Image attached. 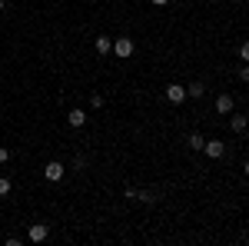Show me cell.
<instances>
[{"instance_id": "ba28073f", "label": "cell", "mask_w": 249, "mask_h": 246, "mask_svg": "<svg viewBox=\"0 0 249 246\" xmlns=\"http://www.w3.org/2000/svg\"><path fill=\"white\" fill-rule=\"evenodd\" d=\"M93 47H96V54H103V57H107V54L113 50V40H110V37H96Z\"/></svg>"}, {"instance_id": "52a82bcc", "label": "cell", "mask_w": 249, "mask_h": 246, "mask_svg": "<svg viewBox=\"0 0 249 246\" xmlns=\"http://www.w3.org/2000/svg\"><path fill=\"white\" fill-rule=\"evenodd\" d=\"M216 114H232V96L230 94L216 96Z\"/></svg>"}, {"instance_id": "277c9868", "label": "cell", "mask_w": 249, "mask_h": 246, "mask_svg": "<svg viewBox=\"0 0 249 246\" xmlns=\"http://www.w3.org/2000/svg\"><path fill=\"white\" fill-rule=\"evenodd\" d=\"M126 196H130V200H136V203H156V200H160V196H156L153 189H126Z\"/></svg>"}, {"instance_id": "ac0fdd59", "label": "cell", "mask_w": 249, "mask_h": 246, "mask_svg": "<svg viewBox=\"0 0 249 246\" xmlns=\"http://www.w3.org/2000/svg\"><path fill=\"white\" fill-rule=\"evenodd\" d=\"M7 160H10V150H7V147H0V163H7Z\"/></svg>"}, {"instance_id": "7c38bea8", "label": "cell", "mask_w": 249, "mask_h": 246, "mask_svg": "<svg viewBox=\"0 0 249 246\" xmlns=\"http://www.w3.org/2000/svg\"><path fill=\"white\" fill-rule=\"evenodd\" d=\"M67 120H70V127H83V123H87V114H83V110H70Z\"/></svg>"}, {"instance_id": "9a60e30c", "label": "cell", "mask_w": 249, "mask_h": 246, "mask_svg": "<svg viewBox=\"0 0 249 246\" xmlns=\"http://www.w3.org/2000/svg\"><path fill=\"white\" fill-rule=\"evenodd\" d=\"M73 170H87V156H77L73 160Z\"/></svg>"}, {"instance_id": "ffe728a7", "label": "cell", "mask_w": 249, "mask_h": 246, "mask_svg": "<svg viewBox=\"0 0 249 246\" xmlns=\"http://www.w3.org/2000/svg\"><path fill=\"white\" fill-rule=\"evenodd\" d=\"M243 173H246V176H249V160H246V163H243Z\"/></svg>"}, {"instance_id": "e0dca14e", "label": "cell", "mask_w": 249, "mask_h": 246, "mask_svg": "<svg viewBox=\"0 0 249 246\" xmlns=\"http://www.w3.org/2000/svg\"><path fill=\"white\" fill-rule=\"evenodd\" d=\"M239 80H243V83H249V67H246V63L239 67Z\"/></svg>"}, {"instance_id": "8fae6325", "label": "cell", "mask_w": 249, "mask_h": 246, "mask_svg": "<svg viewBox=\"0 0 249 246\" xmlns=\"http://www.w3.org/2000/svg\"><path fill=\"white\" fill-rule=\"evenodd\" d=\"M206 94V87H203V83H199V80H196V83H190V87H186V96H193V100H199V96Z\"/></svg>"}, {"instance_id": "5b68a950", "label": "cell", "mask_w": 249, "mask_h": 246, "mask_svg": "<svg viewBox=\"0 0 249 246\" xmlns=\"http://www.w3.org/2000/svg\"><path fill=\"white\" fill-rule=\"evenodd\" d=\"M113 54H116V57H123V60L133 57V40H130V37H120L113 43Z\"/></svg>"}, {"instance_id": "8992f818", "label": "cell", "mask_w": 249, "mask_h": 246, "mask_svg": "<svg viewBox=\"0 0 249 246\" xmlns=\"http://www.w3.org/2000/svg\"><path fill=\"white\" fill-rule=\"evenodd\" d=\"M166 100H170V103H183V100H186V87H183V83H170V87H166Z\"/></svg>"}, {"instance_id": "d6986e66", "label": "cell", "mask_w": 249, "mask_h": 246, "mask_svg": "<svg viewBox=\"0 0 249 246\" xmlns=\"http://www.w3.org/2000/svg\"><path fill=\"white\" fill-rule=\"evenodd\" d=\"M153 3H156V7H166V3H170V0H153Z\"/></svg>"}, {"instance_id": "5bb4252c", "label": "cell", "mask_w": 249, "mask_h": 246, "mask_svg": "<svg viewBox=\"0 0 249 246\" xmlns=\"http://www.w3.org/2000/svg\"><path fill=\"white\" fill-rule=\"evenodd\" d=\"M7 193H10V180H7V176H0V196H7Z\"/></svg>"}, {"instance_id": "3957f363", "label": "cell", "mask_w": 249, "mask_h": 246, "mask_svg": "<svg viewBox=\"0 0 249 246\" xmlns=\"http://www.w3.org/2000/svg\"><path fill=\"white\" fill-rule=\"evenodd\" d=\"M47 236H50V227H47V223H34V227L27 229V240H30V243H43Z\"/></svg>"}, {"instance_id": "44dd1931", "label": "cell", "mask_w": 249, "mask_h": 246, "mask_svg": "<svg viewBox=\"0 0 249 246\" xmlns=\"http://www.w3.org/2000/svg\"><path fill=\"white\" fill-rule=\"evenodd\" d=\"M216 3H226V0H216Z\"/></svg>"}, {"instance_id": "2e32d148", "label": "cell", "mask_w": 249, "mask_h": 246, "mask_svg": "<svg viewBox=\"0 0 249 246\" xmlns=\"http://www.w3.org/2000/svg\"><path fill=\"white\" fill-rule=\"evenodd\" d=\"M90 107H96V110H100V107H103V96L93 94V96H90Z\"/></svg>"}, {"instance_id": "9c48e42d", "label": "cell", "mask_w": 249, "mask_h": 246, "mask_svg": "<svg viewBox=\"0 0 249 246\" xmlns=\"http://www.w3.org/2000/svg\"><path fill=\"white\" fill-rule=\"evenodd\" d=\"M230 127H232V133H243V130L249 127V120H246V116H239V114H236V116H230Z\"/></svg>"}, {"instance_id": "6da1fadb", "label": "cell", "mask_w": 249, "mask_h": 246, "mask_svg": "<svg viewBox=\"0 0 249 246\" xmlns=\"http://www.w3.org/2000/svg\"><path fill=\"white\" fill-rule=\"evenodd\" d=\"M203 153H206L210 160H223V156H226V143H223V140H206Z\"/></svg>"}, {"instance_id": "4fadbf2b", "label": "cell", "mask_w": 249, "mask_h": 246, "mask_svg": "<svg viewBox=\"0 0 249 246\" xmlns=\"http://www.w3.org/2000/svg\"><path fill=\"white\" fill-rule=\"evenodd\" d=\"M239 60H243V63H249V40H243V43H239Z\"/></svg>"}, {"instance_id": "7402d4cb", "label": "cell", "mask_w": 249, "mask_h": 246, "mask_svg": "<svg viewBox=\"0 0 249 246\" xmlns=\"http://www.w3.org/2000/svg\"><path fill=\"white\" fill-rule=\"evenodd\" d=\"M0 10H3V0H0Z\"/></svg>"}, {"instance_id": "30bf717a", "label": "cell", "mask_w": 249, "mask_h": 246, "mask_svg": "<svg viewBox=\"0 0 249 246\" xmlns=\"http://www.w3.org/2000/svg\"><path fill=\"white\" fill-rule=\"evenodd\" d=\"M186 147H190V150H203V147H206V140H203L199 133H190V136H186Z\"/></svg>"}, {"instance_id": "7a4b0ae2", "label": "cell", "mask_w": 249, "mask_h": 246, "mask_svg": "<svg viewBox=\"0 0 249 246\" xmlns=\"http://www.w3.org/2000/svg\"><path fill=\"white\" fill-rule=\"evenodd\" d=\"M63 173H67V167H63V163H57V160H50V163L43 167V176H47L50 183H57V180H63Z\"/></svg>"}]
</instances>
